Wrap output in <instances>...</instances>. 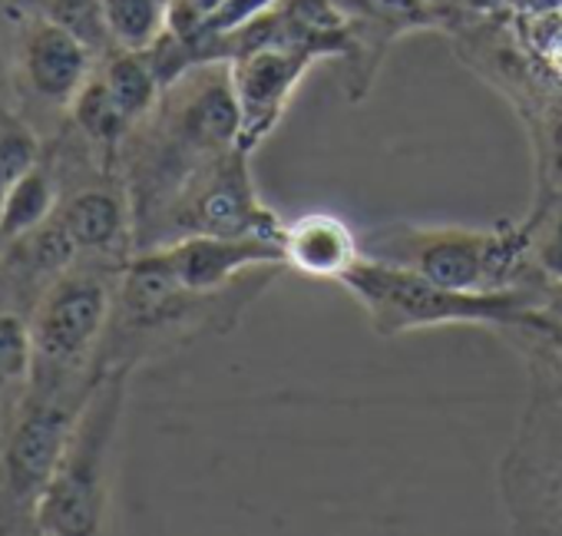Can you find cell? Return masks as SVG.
Instances as JSON below:
<instances>
[{"label":"cell","instance_id":"18","mask_svg":"<svg viewBox=\"0 0 562 536\" xmlns=\"http://www.w3.org/2000/svg\"><path fill=\"white\" fill-rule=\"evenodd\" d=\"M44 159V143L31 120H24L18 110L0 107V205H4L14 182Z\"/></svg>","mask_w":562,"mask_h":536},{"label":"cell","instance_id":"6","mask_svg":"<svg viewBox=\"0 0 562 536\" xmlns=\"http://www.w3.org/2000/svg\"><path fill=\"white\" fill-rule=\"evenodd\" d=\"M516 235L490 228H381L368 238L364 255L411 268L447 289H506L516 261Z\"/></svg>","mask_w":562,"mask_h":536},{"label":"cell","instance_id":"14","mask_svg":"<svg viewBox=\"0 0 562 536\" xmlns=\"http://www.w3.org/2000/svg\"><path fill=\"white\" fill-rule=\"evenodd\" d=\"M100 77H103L110 97L116 100L120 113L133 126L143 123L159 107V97L166 93L146 51H110L103 57Z\"/></svg>","mask_w":562,"mask_h":536},{"label":"cell","instance_id":"20","mask_svg":"<svg viewBox=\"0 0 562 536\" xmlns=\"http://www.w3.org/2000/svg\"><path fill=\"white\" fill-rule=\"evenodd\" d=\"M225 0H169V31L192 41Z\"/></svg>","mask_w":562,"mask_h":536},{"label":"cell","instance_id":"26","mask_svg":"<svg viewBox=\"0 0 562 536\" xmlns=\"http://www.w3.org/2000/svg\"><path fill=\"white\" fill-rule=\"evenodd\" d=\"M430 4H434V0H430Z\"/></svg>","mask_w":562,"mask_h":536},{"label":"cell","instance_id":"4","mask_svg":"<svg viewBox=\"0 0 562 536\" xmlns=\"http://www.w3.org/2000/svg\"><path fill=\"white\" fill-rule=\"evenodd\" d=\"M120 286V282H116ZM116 286L103 268H67L47 282L31 309L34 378L31 384L80 381L93 361L116 309Z\"/></svg>","mask_w":562,"mask_h":536},{"label":"cell","instance_id":"25","mask_svg":"<svg viewBox=\"0 0 562 536\" xmlns=\"http://www.w3.org/2000/svg\"><path fill=\"white\" fill-rule=\"evenodd\" d=\"M166 4H169V0H166Z\"/></svg>","mask_w":562,"mask_h":536},{"label":"cell","instance_id":"15","mask_svg":"<svg viewBox=\"0 0 562 536\" xmlns=\"http://www.w3.org/2000/svg\"><path fill=\"white\" fill-rule=\"evenodd\" d=\"M34 378L31 319L18 309H0V431L21 407Z\"/></svg>","mask_w":562,"mask_h":536},{"label":"cell","instance_id":"16","mask_svg":"<svg viewBox=\"0 0 562 536\" xmlns=\"http://www.w3.org/2000/svg\"><path fill=\"white\" fill-rule=\"evenodd\" d=\"M70 120H74L77 133L87 139V146L100 149L106 159L120 149L123 136L133 130V123L120 113L116 100L110 97L100 70H93V77L83 83V90L70 103Z\"/></svg>","mask_w":562,"mask_h":536},{"label":"cell","instance_id":"8","mask_svg":"<svg viewBox=\"0 0 562 536\" xmlns=\"http://www.w3.org/2000/svg\"><path fill=\"white\" fill-rule=\"evenodd\" d=\"M322 60L318 51L299 47V44H265L258 51H248L235 57L232 67V87L238 100V149L251 153L289 110L295 87L308 74V67Z\"/></svg>","mask_w":562,"mask_h":536},{"label":"cell","instance_id":"9","mask_svg":"<svg viewBox=\"0 0 562 536\" xmlns=\"http://www.w3.org/2000/svg\"><path fill=\"white\" fill-rule=\"evenodd\" d=\"M93 51L54 24L50 18H31L18 27L14 77L21 90L47 107H67L93 77Z\"/></svg>","mask_w":562,"mask_h":536},{"label":"cell","instance_id":"11","mask_svg":"<svg viewBox=\"0 0 562 536\" xmlns=\"http://www.w3.org/2000/svg\"><path fill=\"white\" fill-rule=\"evenodd\" d=\"M281 252L295 272L331 282H341V276L364 255L348 222L331 212H308L281 228Z\"/></svg>","mask_w":562,"mask_h":536},{"label":"cell","instance_id":"12","mask_svg":"<svg viewBox=\"0 0 562 536\" xmlns=\"http://www.w3.org/2000/svg\"><path fill=\"white\" fill-rule=\"evenodd\" d=\"M77 255H110L123 245L126 228H130V205L120 189L110 186H87L77 189L74 196L60 199L57 212L50 215Z\"/></svg>","mask_w":562,"mask_h":536},{"label":"cell","instance_id":"5","mask_svg":"<svg viewBox=\"0 0 562 536\" xmlns=\"http://www.w3.org/2000/svg\"><path fill=\"white\" fill-rule=\"evenodd\" d=\"M499 496L516 529L562 533V384H532L499 464Z\"/></svg>","mask_w":562,"mask_h":536},{"label":"cell","instance_id":"24","mask_svg":"<svg viewBox=\"0 0 562 536\" xmlns=\"http://www.w3.org/2000/svg\"><path fill=\"white\" fill-rule=\"evenodd\" d=\"M559 21H562V11H559Z\"/></svg>","mask_w":562,"mask_h":536},{"label":"cell","instance_id":"2","mask_svg":"<svg viewBox=\"0 0 562 536\" xmlns=\"http://www.w3.org/2000/svg\"><path fill=\"white\" fill-rule=\"evenodd\" d=\"M133 365L103 368L74 421L60 464L37 503V533L97 536L106 526L113 450L123 424Z\"/></svg>","mask_w":562,"mask_h":536},{"label":"cell","instance_id":"3","mask_svg":"<svg viewBox=\"0 0 562 536\" xmlns=\"http://www.w3.org/2000/svg\"><path fill=\"white\" fill-rule=\"evenodd\" d=\"M93 381L97 375L67 384H31L21 407L0 431V533H37V503Z\"/></svg>","mask_w":562,"mask_h":536},{"label":"cell","instance_id":"7","mask_svg":"<svg viewBox=\"0 0 562 536\" xmlns=\"http://www.w3.org/2000/svg\"><path fill=\"white\" fill-rule=\"evenodd\" d=\"M169 222L179 235L212 232V235H278V219L258 202L251 176H248V153L228 149L199 163L176 192L169 205Z\"/></svg>","mask_w":562,"mask_h":536},{"label":"cell","instance_id":"17","mask_svg":"<svg viewBox=\"0 0 562 536\" xmlns=\"http://www.w3.org/2000/svg\"><path fill=\"white\" fill-rule=\"evenodd\" d=\"M103 18L116 51H149L169 27L166 0H103Z\"/></svg>","mask_w":562,"mask_h":536},{"label":"cell","instance_id":"1","mask_svg":"<svg viewBox=\"0 0 562 536\" xmlns=\"http://www.w3.org/2000/svg\"><path fill=\"white\" fill-rule=\"evenodd\" d=\"M338 286L355 295L381 338L437 325H542V309L522 289H447L371 255H361Z\"/></svg>","mask_w":562,"mask_h":536},{"label":"cell","instance_id":"10","mask_svg":"<svg viewBox=\"0 0 562 536\" xmlns=\"http://www.w3.org/2000/svg\"><path fill=\"white\" fill-rule=\"evenodd\" d=\"M172 276L192 289V292H222L238 276L251 268L285 265L278 235H212V232H192L179 235L166 245H156Z\"/></svg>","mask_w":562,"mask_h":536},{"label":"cell","instance_id":"13","mask_svg":"<svg viewBox=\"0 0 562 536\" xmlns=\"http://www.w3.org/2000/svg\"><path fill=\"white\" fill-rule=\"evenodd\" d=\"M60 176L50 156L31 166L0 205V248L37 232L60 205Z\"/></svg>","mask_w":562,"mask_h":536},{"label":"cell","instance_id":"22","mask_svg":"<svg viewBox=\"0 0 562 536\" xmlns=\"http://www.w3.org/2000/svg\"><path fill=\"white\" fill-rule=\"evenodd\" d=\"M549 319H555V322H562V282H552V292H549V299L539 305Z\"/></svg>","mask_w":562,"mask_h":536},{"label":"cell","instance_id":"21","mask_svg":"<svg viewBox=\"0 0 562 536\" xmlns=\"http://www.w3.org/2000/svg\"><path fill=\"white\" fill-rule=\"evenodd\" d=\"M536 265L552 279L562 282V215L546 228V235L536 245Z\"/></svg>","mask_w":562,"mask_h":536},{"label":"cell","instance_id":"19","mask_svg":"<svg viewBox=\"0 0 562 536\" xmlns=\"http://www.w3.org/2000/svg\"><path fill=\"white\" fill-rule=\"evenodd\" d=\"M44 18L80 37L97 57H106L113 47L106 18H103V0H44Z\"/></svg>","mask_w":562,"mask_h":536},{"label":"cell","instance_id":"23","mask_svg":"<svg viewBox=\"0 0 562 536\" xmlns=\"http://www.w3.org/2000/svg\"><path fill=\"white\" fill-rule=\"evenodd\" d=\"M467 4L476 11V14H493V11H499L506 0H467Z\"/></svg>","mask_w":562,"mask_h":536}]
</instances>
